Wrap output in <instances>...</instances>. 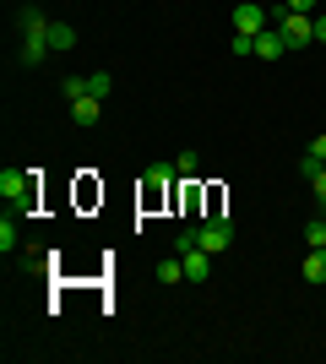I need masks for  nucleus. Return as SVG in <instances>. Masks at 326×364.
<instances>
[{"label": "nucleus", "instance_id": "13", "mask_svg": "<svg viewBox=\"0 0 326 364\" xmlns=\"http://www.w3.org/2000/svg\"><path fill=\"white\" fill-rule=\"evenodd\" d=\"M87 92H93V98H109V92H114V76H109V71H93V76H87Z\"/></svg>", "mask_w": 326, "mask_h": 364}, {"label": "nucleus", "instance_id": "5", "mask_svg": "<svg viewBox=\"0 0 326 364\" xmlns=\"http://www.w3.org/2000/svg\"><path fill=\"white\" fill-rule=\"evenodd\" d=\"M288 55V38H283V28H266V33H256V60H283Z\"/></svg>", "mask_w": 326, "mask_h": 364}, {"label": "nucleus", "instance_id": "16", "mask_svg": "<svg viewBox=\"0 0 326 364\" xmlns=\"http://www.w3.org/2000/svg\"><path fill=\"white\" fill-rule=\"evenodd\" d=\"M229 55H256V38H250V33H234V38H229Z\"/></svg>", "mask_w": 326, "mask_h": 364}, {"label": "nucleus", "instance_id": "8", "mask_svg": "<svg viewBox=\"0 0 326 364\" xmlns=\"http://www.w3.org/2000/svg\"><path fill=\"white\" fill-rule=\"evenodd\" d=\"M299 277H305L310 289H321V283H326V245H321V250H310V256H305V267H299Z\"/></svg>", "mask_w": 326, "mask_h": 364}, {"label": "nucleus", "instance_id": "1", "mask_svg": "<svg viewBox=\"0 0 326 364\" xmlns=\"http://www.w3.org/2000/svg\"><path fill=\"white\" fill-rule=\"evenodd\" d=\"M49 22H55V16H44L38 6H22V16H16V28H22L16 60H22V65H44V55L55 49V44H49Z\"/></svg>", "mask_w": 326, "mask_h": 364}, {"label": "nucleus", "instance_id": "14", "mask_svg": "<svg viewBox=\"0 0 326 364\" xmlns=\"http://www.w3.org/2000/svg\"><path fill=\"white\" fill-rule=\"evenodd\" d=\"M180 277H185V261H158V283H180Z\"/></svg>", "mask_w": 326, "mask_h": 364}, {"label": "nucleus", "instance_id": "4", "mask_svg": "<svg viewBox=\"0 0 326 364\" xmlns=\"http://www.w3.org/2000/svg\"><path fill=\"white\" fill-rule=\"evenodd\" d=\"M266 28H272V11H266V6H256V0L234 6V33H250V38H256V33H266Z\"/></svg>", "mask_w": 326, "mask_h": 364}, {"label": "nucleus", "instance_id": "7", "mask_svg": "<svg viewBox=\"0 0 326 364\" xmlns=\"http://www.w3.org/2000/svg\"><path fill=\"white\" fill-rule=\"evenodd\" d=\"M71 120H77L82 131H87V125H98V120H104V98H93V92H87V98H77V104H71Z\"/></svg>", "mask_w": 326, "mask_h": 364}, {"label": "nucleus", "instance_id": "15", "mask_svg": "<svg viewBox=\"0 0 326 364\" xmlns=\"http://www.w3.org/2000/svg\"><path fill=\"white\" fill-rule=\"evenodd\" d=\"M305 245H310V250L326 245V218H310V223H305Z\"/></svg>", "mask_w": 326, "mask_h": 364}, {"label": "nucleus", "instance_id": "11", "mask_svg": "<svg viewBox=\"0 0 326 364\" xmlns=\"http://www.w3.org/2000/svg\"><path fill=\"white\" fill-rule=\"evenodd\" d=\"M196 168H202V158H196V152H180V158H174V174H180V180H196Z\"/></svg>", "mask_w": 326, "mask_h": 364}, {"label": "nucleus", "instance_id": "2", "mask_svg": "<svg viewBox=\"0 0 326 364\" xmlns=\"http://www.w3.org/2000/svg\"><path fill=\"white\" fill-rule=\"evenodd\" d=\"M0 196L11 201V207H33V196H38V174H33V168H6V174H0Z\"/></svg>", "mask_w": 326, "mask_h": 364}, {"label": "nucleus", "instance_id": "17", "mask_svg": "<svg viewBox=\"0 0 326 364\" xmlns=\"http://www.w3.org/2000/svg\"><path fill=\"white\" fill-rule=\"evenodd\" d=\"M288 11H305V16H315V0H283Z\"/></svg>", "mask_w": 326, "mask_h": 364}, {"label": "nucleus", "instance_id": "12", "mask_svg": "<svg viewBox=\"0 0 326 364\" xmlns=\"http://www.w3.org/2000/svg\"><path fill=\"white\" fill-rule=\"evenodd\" d=\"M16 245H22V234H16V223H11V213L0 218V250H6V256H11Z\"/></svg>", "mask_w": 326, "mask_h": 364}, {"label": "nucleus", "instance_id": "19", "mask_svg": "<svg viewBox=\"0 0 326 364\" xmlns=\"http://www.w3.org/2000/svg\"><path fill=\"white\" fill-rule=\"evenodd\" d=\"M321 218H326V201H321Z\"/></svg>", "mask_w": 326, "mask_h": 364}, {"label": "nucleus", "instance_id": "10", "mask_svg": "<svg viewBox=\"0 0 326 364\" xmlns=\"http://www.w3.org/2000/svg\"><path fill=\"white\" fill-rule=\"evenodd\" d=\"M60 98H65V104L87 98V76H65V82H60Z\"/></svg>", "mask_w": 326, "mask_h": 364}, {"label": "nucleus", "instance_id": "9", "mask_svg": "<svg viewBox=\"0 0 326 364\" xmlns=\"http://www.w3.org/2000/svg\"><path fill=\"white\" fill-rule=\"evenodd\" d=\"M49 44L55 49H77V28H71V22H49Z\"/></svg>", "mask_w": 326, "mask_h": 364}, {"label": "nucleus", "instance_id": "18", "mask_svg": "<svg viewBox=\"0 0 326 364\" xmlns=\"http://www.w3.org/2000/svg\"><path fill=\"white\" fill-rule=\"evenodd\" d=\"M315 44H326V16H315Z\"/></svg>", "mask_w": 326, "mask_h": 364}, {"label": "nucleus", "instance_id": "6", "mask_svg": "<svg viewBox=\"0 0 326 364\" xmlns=\"http://www.w3.org/2000/svg\"><path fill=\"white\" fill-rule=\"evenodd\" d=\"M185 283H207V277H212V256H207L202 245H196V250H185Z\"/></svg>", "mask_w": 326, "mask_h": 364}, {"label": "nucleus", "instance_id": "3", "mask_svg": "<svg viewBox=\"0 0 326 364\" xmlns=\"http://www.w3.org/2000/svg\"><path fill=\"white\" fill-rule=\"evenodd\" d=\"M229 245H234V223H229V218H223V213L202 218V250H207V256H223Z\"/></svg>", "mask_w": 326, "mask_h": 364}]
</instances>
